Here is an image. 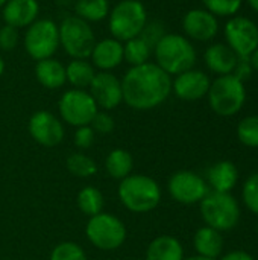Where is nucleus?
Masks as SVG:
<instances>
[{
    "label": "nucleus",
    "instance_id": "nucleus-1",
    "mask_svg": "<svg viewBox=\"0 0 258 260\" xmlns=\"http://www.w3.org/2000/svg\"><path fill=\"white\" fill-rule=\"evenodd\" d=\"M122 81L123 102L137 111L160 107L172 93V78L155 62L131 67Z\"/></svg>",
    "mask_w": 258,
    "mask_h": 260
},
{
    "label": "nucleus",
    "instance_id": "nucleus-2",
    "mask_svg": "<svg viewBox=\"0 0 258 260\" xmlns=\"http://www.w3.org/2000/svg\"><path fill=\"white\" fill-rule=\"evenodd\" d=\"M117 195L125 209L143 215L155 210L161 203V187L149 175L131 174L119 184Z\"/></svg>",
    "mask_w": 258,
    "mask_h": 260
},
{
    "label": "nucleus",
    "instance_id": "nucleus-3",
    "mask_svg": "<svg viewBox=\"0 0 258 260\" xmlns=\"http://www.w3.org/2000/svg\"><path fill=\"white\" fill-rule=\"evenodd\" d=\"M155 64L167 75H179L193 69L196 50L190 40L179 34H166L154 47Z\"/></svg>",
    "mask_w": 258,
    "mask_h": 260
},
{
    "label": "nucleus",
    "instance_id": "nucleus-4",
    "mask_svg": "<svg viewBox=\"0 0 258 260\" xmlns=\"http://www.w3.org/2000/svg\"><path fill=\"white\" fill-rule=\"evenodd\" d=\"M146 23L148 12L140 0H120L108 14V29L122 43L138 37Z\"/></svg>",
    "mask_w": 258,
    "mask_h": 260
},
{
    "label": "nucleus",
    "instance_id": "nucleus-5",
    "mask_svg": "<svg viewBox=\"0 0 258 260\" xmlns=\"http://www.w3.org/2000/svg\"><path fill=\"white\" fill-rule=\"evenodd\" d=\"M207 96L208 104L216 114L230 117L242 110L246 101V90L245 84L234 75H224L211 82Z\"/></svg>",
    "mask_w": 258,
    "mask_h": 260
},
{
    "label": "nucleus",
    "instance_id": "nucleus-6",
    "mask_svg": "<svg viewBox=\"0 0 258 260\" xmlns=\"http://www.w3.org/2000/svg\"><path fill=\"white\" fill-rule=\"evenodd\" d=\"M199 204L201 216L208 227L222 233L233 230L239 224L240 209L231 193L208 192Z\"/></svg>",
    "mask_w": 258,
    "mask_h": 260
},
{
    "label": "nucleus",
    "instance_id": "nucleus-7",
    "mask_svg": "<svg viewBox=\"0 0 258 260\" xmlns=\"http://www.w3.org/2000/svg\"><path fill=\"white\" fill-rule=\"evenodd\" d=\"M85 235L90 244L97 250L116 251L125 244L128 232L120 218L111 213L100 212L99 215L88 219Z\"/></svg>",
    "mask_w": 258,
    "mask_h": 260
},
{
    "label": "nucleus",
    "instance_id": "nucleus-8",
    "mask_svg": "<svg viewBox=\"0 0 258 260\" xmlns=\"http://www.w3.org/2000/svg\"><path fill=\"white\" fill-rule=\"evenodd\" d=\"M58 29L59 46H62L71 59H87L91 55L96 37L90 23L76 15H70L61 21Z\"/></svg>",
    "mask_w": 258,
    "mask_h": 260
},
{
    "label": "nucleus",
    "instance_id": "nucleus-9",
    "mask_svg": "<svg viewBox=\"0 0 258 260\" xmlns=\"http://www.w3.org/2000/svg\"><path fill=\"white\" fill-rule=\"evenodd\" d=\"M24 49L27 55L35 59L53 58L59 47V29L58 24L50 18H36L30 26L26 27Z\"/></svg>",
    "mask_w": 258,
    "mask_h": 260
},
{
    "label": "nucleus",
    "instance_id": "nucleus-10",
    "mask_svg": "<svg viewBox=\"0 0 258 260\" xmlns=\"http://www.w3.org/2000/svg\"><path fill=\"white\" fill-rule=\"evenodd\" d=\"M58 111L62 122L79 128L91 123L99 107L87 90L71 88L59 98Z\"/></svg>",
    "mask_w": 258,
    "mask_h": 260
},
{
    "label": "nucleus",
    "instance_id": "nucleus-11",
    "mask_svg": "<svg viewBox=\"0 0 258 260\" xmlns=\"http://www.w3.org/2000/svg\"><path fill=\"white\" fill-rule=\"evenodd\" d=\"M167 190L176 203L192 206L201 203L207 197L208 184L196 172L178 171L169 178Z\"/></svg>",
    "mask_w": 258,
    "mask_h": 260
},
{
    "label": "nucleus",
    "instance_id": "nucleus-12",
    "mask_svg": "<svg viewBox=\"0 0 258 260\" xmlns=\"http://www.w3.org/2000/svg\"><path fill=\"white\" fill-rule=\"evenodd\" d=\"M228 46L239 58H249L258 47V26L248 17H234L225 26Z\"/></svg>",
    "mask_w": 258,
    "mask_h": 260
},
{
    "label": "nucleus",
    "instance_id": "nucleus-13",
    "mask_svg": "<svg viewBox=\"0 0 258 260\" xmlns=\"http://www.w3.org/2000/svg\"><path fill=\"white\" fill-rule=\"evenodd\" d=\"M29 134L41 146L53 148L58 146L65 136L62 120L52 114L50 111L40 110L35 111L29 119Z\"/></svg>",
    "mask_w": 258,
    "mask_h": 260
},
{
    "label": "nucleus",
    "instance_id": "nucleus-14",
    "mask_svg": "<svg viewBox=\"0 0 258 260\" xmlns=\"http://www.w3.org/2000/svg\"><path fill=\"white\" fill-rule=\"evenodd\" d=\"M88 93L96 105L105 111L114 110L123 102L122 81L111 72H96L88 87Z\"/></svg>",
    "mask_w": 258,
    "mask_h": 260
},
{
    "label": "nucleus",
    "instance_id": "nucleus-15",
    "mask_svg": "<svg viewBox=\"0 0 258 260\" xmlns=\"http://www.w3.org/2000/svg\"><path fill=\"white\" fill-rule=\"evenodd\" d=\"M210 85L211 81L207 73L202 70L190 69L176 75V78L172 81V91L176 94V98L192 102L207 96Z\"/></svg>",
    "mask_w": 258,
    "mask_h": 260
},
{
    "label": "nucleus",
    "instance_id": "nucleus-16",
    "mask_svg": "<svg viewBox=\"0 0 258 260\" xmlns=\"http://www.w3.org/2000/svg\"><path fill=\"white\" fill-rule=\"evenodd\" d=\"M182 29L186 35L196 41H210L219 30L216 15L207 9H192L182 18Z\"/></svg>",
    "mask_w": 258,
    "mask_h": 260
},
{
    "label": "nucleus",
    "instance_id": "nucleus-17",
    "mask_svg": "<svg viewBox=\"0 0 258 260\" xmlns=\"http://www.w3.org/2000/svg\"><path fill=\"white\" fill-rule=\"evenodd\" d=\"M90 58L94 69L111 72L123 62V43L113 37L96 41Z\"/></svg>",
    "mask_w": 258,
    "mask_h": 260
},
{
    "label": "nucleus",
    "instance_id": "nucleus-18",
    "mask_svg": "<svg viewBox=\"0 0 258 260\" xmlns=\"http://www.w3.org/2000/svg\"><path fill=\"white\" fill-rule=\"evenodd\" d=\"M38 0H9L2 8L5 24L14 26L17 29L30 26L38 18Z\"/></svg>",
    "mask_w": 258,
    "mask_h": 260
},
{
    "label": "nucleus",
    "instance_id": "nucleus-19",
    "mask_svg": "<svg viewBox=\"0 0 258 260\" xmlns=\"http://www.w3.org/2000/svg\"><path fill=\"white\" fill-rule=\"evenodd\" d=\"M204 59H205L207 67L213 73L224 76V75H233L239 56L228 44L216 43V44H211L205 50Z\"/></svg>",
    "mask_w": 258,
    "mask_h": 260
},
{
    "label": "nucleus",
    "instance_id": "nucleus-20",
    "mask_svg": "<svg viewBox=\"0 0 258 260\" xmlns=\"http://www.w3.org/2000/svg\"><path fill=\"white\" fill-rule=\"evenodd\" d=\"M207 178H208L207 184L213 187V192L231 193V190L236 187L239 181V169L233 161L222 160L208 169Z\"/></svg>",
    "mask_w": 258,
    "mask_h": 260
},
{
    "label": "nucleus",
    "instance_id": "nucleus-21",
    "mask_svg": "<svg viewBox=\"0 0 258 260\" xmlns=\"http://www.w3.org/2000/svg\"><path fill=\"white\" fill-rule=\"evenodd\" d=\"M35 78L36 81L49 90H58L61 88L67 79H65V66L55 59V58H47L36 61L35 64Z\"/></svg>",
    "mask_w": 258,
    "mask_h": 260
},
{
    "label": "nucleus",
    "instance_id": "nucleus-22",
    "mask_svg": "<svg viewBox=\"0 0 258 260\" xmlns=\"http://www.w3.org/2000/svg\"><path fill=\"white\" fill-rule=\"evenodd\" d=\"M224 236L220 232L205 225L201 227L193 238V247L198 253V256L208 257V259H217L224 251Z\"/></svg>",
    "mask_w": 258,
    "mask_h": 260
},
{
    "label": "nucleus",
    "instance_id": "nucleus-23",
    "mask_svg": "<svg viewBox=\"0 0 258 260\" xmlns=\"http://www.w3.org/2000/svg\"><path fill=\"white\" fill-rule=\"evenodd\" d=\"M146 260H184V248L176 238L161 235L148 245Z\"/></svg>",
    "mask_w": 258,
    "mask_h": 260
},
{
    "label": "nucleus",
    "instance_id": "nucleus-24",
    "mask_svg": "<svg viewBox=\"0 0 258 260\" xmlns=\"http://www.w3.org/2000/svg\"><path fill=\"white\" fill-rule=\"evenodd\" d=\"M132 169H134V158L131 152L126 149L122 148L113 149L105 158V171L114 180L122 181L123 178L132 174Z\"/></svg>",
    "mask_w": 258,
    "mask_h": 260
},
{
    "label": "nucleus",
    "instance_id": "nucleus-25",
    "mask_svg": "<svg viewBox=\"0 0 258 260\" xmlns=\"http://www.w3.org/2000/svg\"><path fill=\"white\" fill-rule=\"evenodd\" d=\"M94 75H96V69L87 59H71L65 66V79L73 88H79V90L88 88Z\"/></svg>",
    "mask_w": 258,
    "mask_h": 260
},
{
    "label": "nucleus",
    "instance_id": "nucleus-26",
    "mask_svg": "<svg viewBox=\"0 0 258 260\" xmlns=\"http://www.w3.org/2000/svg\"><path fill=\"white\" fill-rule=\"evenodd\" d=\"M111 8L108 0H76L75 15L85 20L87 23L102 21L108 17Z\"/></svg>",
    "mask_w": 258,
    "mask_h": 260
},
{
    "label": "nucleus",
    "instance_id": "nucleus-27",
    "mask_svg": "<svg viewBox=\"0 0 258 260\" xmlns=\"http://www.w3.org/2000/svg\"><path fill=\"white\" fill-rule=\"evenodd\" d=\"M76 203H78L79 210L88 218L96 216L100 212H103V206H105L102 192L94 186H87V187L81 189L78 193Z\"/></svg>",
    "mask_w": 258,
    "mask_h": 260
},
{
    "label": "nucleus",
    "instance_id": "nucleus-28",
    "mask_svg": "<svg viewBox=\"0 0 258 260\" xmlns=\"http://www.w3.org/2000/svg\"><path fill=\"white\" fill-rule=\"evenodd\" d=\"M151 53L152 47L141 37L131 38L123 44V61L131 64V67L148 62Z\"/></svg>",
    "mask_w": 258,
    "mask_h": 260
},
{
    "label": "nucleus",
    "instance_id": "nucleus-29",
    "mask_svg": "<svg viewBox=\"0 0 258 260\" xmlns=\"http://www.w3.org/2000/svg\"><path fill=\"white\" fill-rule=\"evenodd\" d=\"M65 165H67L68 172L78 178H90V177L96 175V172H97L96 161L84 152L70 154Z\"/></svg>",
    "mask_w": 258,
    "mask_h": 260
},
{
    "label": "nucleus",
    "instance_id": "nucleus-30",
    "mask_svg": "<svg viewBox=\"0 0 258 260\" xmlns=\"http://www.w3.org/2000/svg\"><path fill=\"white\" fill-rule=\"evenodd\" d=\"M237 137L245 146L258 148V116H248L239 123Z\"/></svg>",
    "mask_w": 258,
    "mask_h": 260
},
{
    "label": "nucleus",
    "instance_id": "nucleus-31",
    "mask_svg": "<svg viewBox=\"0 0 258 260\" xmlns=\"http://www.w3.org/2000/svg\"><path fill=\"white\" fill-rule=\"evenodd\" d=\"M49 260H88V257L85 250L79 244L65 241L58 244L52 250Z\"/></svg>",
    "mask_w": 258,
    "mask_h": 260
},
{
    "label": "nucleus",
    "instance_id": "nucleus-32",
    "mask_svg": "<svg viewBox=\"0 0 258 260\" xmlns=\"http://www.w3.org/2000/svg\"><path fill=\"white\" fill-rule=\"evenodd\" d=\"M202 2L208 12L220 17L234 15L242 6V0H202Z\"/></svg>",
    "mask_w": 258,
    "mask_h": 260
},
{
    "label": "nucleus",
    "instance_id": "nucleus-33",
    "mask_svg": "<svg viewBox=\"0 0 258 260\" xmlns=\"http://www.w3.org/2000/svg\"><path fill=\"white\" fill-rule=\"evenodd\" d=\"M243 201L246 207L258 216V172H254L243 184L242 190Z\"/></svg>",
    "mask_w": 258,
    "mask_h": 260
},
{
    "label": "nucleus",
    "instance_id": "nucleus-34",
    "mask_svg": "<svg viewBox=\"0 0 258 260\" xmlns=\"http://www.w3.org/2000/svg\"><path fill=\"white\" fill-rule=\"evenodd\" d=\"M166 29H164V24L158 20H152V21H148L141 30V34L138 37H141L151 47H152V52H154V47L157 46V43L166 35Z\"/></svg>",
    "mask_w": 258,
    "mask_h": 260
},
{
    "label": "nucleus",
    "instance_id": "nucleus-35",
    "mask_svg": "<svg viewBox=\"0 0 258 260\" xmlns=\"http://www.w3.org/2000/svg\"><path fill=\"white\" fill-rule=\"evenodd\" d=\"M20 40L18 29L9 24H3L0 27V50L3 52H11L17 47Z\"/></svg>",
    "mask_w": 258,
    "mask_h": 260
},
{
    "label": "nucleus",
    "instance_id": "nucleus-36",
    "mask_svg": "<svg viewBox=\"0 0 258 260\" xmlns=\"http://www.w3.org/2000/svg\"><path fill=\"white\" fill-rule=\"evenodd\" d=\"M90 126L94 129V133H99V134H109V133L114 131L116 122H114L113 116L108 114L106 111H97L96 116L93 117Z\"/></svg>",
    "mask_w": 258,
    "mask_h": 260
},
{
    "label": "nucleus",
    "instance_id": "nucleus-37",
    "mask_svg": "<svg viewBox=\"0 0 258 260\" xmlns=\"http://www.w3.org/2000/svg\"><path fill=\"white\" fill-rule=\"evenodd\" d=\"M94 139H96L94 129H93L90 125H85V126L76 128V131H75V139H73V140H75L76 148H79V149H88V148L93 146Z\"/></svg>",
    "mask_w": 258,
    "mask_h": 260
},
{
    "label": "nucleus",
    "instance_id": "nucleus-38",
    "mask_svg": "<svg viewBox=\"0 0 258 260\" xmlns=\"http://www.w3.org/2000/svg\"><path fill=\"white\" fill-rule=\"evenodd\" d=\"M233 75L240 79L242 82H245L246 79L251 78L252 75V66H251V61L249 58H239L237 59V64H236V69L233 72Z\"/></svg>",
    "mask_w": 258,
    "mask_h": 260
},
{
    "label": "nucleus",
    "instance_id": "nucleus-39",
    "mask_svg": "<svg viewBox=\"0 0 258 260\" xmlns=\"http://www.w3.org/2000/svg\"><path fill=\"white\" fill-rule=\"evenodd\" d=\"M220 260H255L249 253H246V251H240V250H237V251H230V253H227L225 256H222Z\"/></svg>",
    "mask_w": 258,
    "mask_h": 260
},
{
    "label": "nucleus",
    "instance_id": "nucleus-40",
    "mask_svg": "<svg viewBox=\"0 0 258 260\" xmlns=\"http://www.w3.org/2000/svg\"><path fill=\"white\" fill-rule=\"evenodd\" d=\"M249 61H251V66H252V69L258 72V47L255 49V50H254V53L249 56Z\"/></svg>",
    "mask_w": 258,
    "mask_h": 260
},
{
    "label": "nucleus",
    "instance_id": "nucleus-41",
    "mask_svg": "<svg viewBox=\"0 0 258 260\" xmlns=\"http://www.w3.org/2000/svg\"><path fill=\"white\" fill-rule=\"evenodd\" d=\"M55 2H56V5L61 6V8H67V6H70L71 3H75V0H55Z\"/></svg>",
    "mask_w": 258,
    "mask_h": 260
},
{
    "label": "nucleus",
    "instance_id": "nucleus-42",
    "mask_svg": "<svg viewBox=\"0 0 258 260\" xmlns=\"http://www.w3.org/2000/svg\"><path fill=\"white\" fill-rule=\"evenodd\" d=\"M184 260H214V259H208V257H202V256H192V257H187V259Z\"/></svg>",
    "mask_w": 258,
    "mask_h": 260
},
{
    "label": "nucleus",
    "instance_id": "nucleus-43",
    "mask_svg": "<svg viewBox=\"0 0 258 260\" xmlns=\"http://www.w3.org/2000/svg\"><path fill=\"white\" fill-rule=\"evenodd\" d=\"M248 3L251 5V8H252L254 11H257L258 12V0H248Z\"/></svg>",
    "mask_w": 258,
    "mask_h": 260
},
{
    "label": "nucleus",
    "instance_id": "nucleus-44",
    "mask_svg": "<svg viewBox=\"0 0 258 260\" xmlns=\"http://www.w3.org/2000/svg\"><path fill=\"white\" fill-rule=\"evenodd\" d=\"M3 72H5V61H3V58L0 56V76L3 75Z\"/></svg>",
    "mask_w": 258,
    "mask_h": 260
},
{
    "label": "nucleus",
    "instance_id": "nucleus-45",
    "mask_svg": "<svg viewBox=\"0 0 258 260\" xmlns=\"http://www.w3.org/2000/svg\"><path fill=\"white\" fill-rule=\"evenodd\" d=\"M8 2H9V0H0V8H3Z\"/></svg>",
    "mask_w": 258,
    "mask_h": 260
},
{
    "label": "nucleus",
    "instance_id": "nucleus-46",
    "mask_svg": "<svg viewBox=\"0 0 258 260\" xmlns=\"http://www.w3.org/2000/svg\"><path fill=\"white\" fill-rule=\"evenodd\" d=\"M257 232H258V225H257Z\"/></svg>",
    "mask_w": 258,
    "mask_h": 260
}]
</instances>
